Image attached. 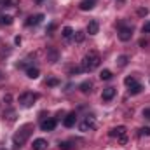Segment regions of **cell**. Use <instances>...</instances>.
<instances>
[{
  "instance_id": "cell-1",
  "label": "cell",
  "mask_w": 150,
  "mask_h": 150,
  "mask_svg": "<svg viewBox=\"0 0 150 150\" xmlns=\"http://www.w3.org/2000/svg\"><path fill=\"white\" fill-rule=\"evenodd\" d=\"M32 129H33V126H32V124L23 126V127H21V129L14 134V138H12V147H14V149H21V147L26 143V140L30 138Z\"/></svg>"
},
{
  "instance_id": "cell-2",
  "label": "cell",
  "mask_w": 150,
  "mask_h": 150,
  "mask_svg": "<svg viewBox=\"0 0 150 150\" xmlns=\"http://www.w3.org/2000/svg\"><path fill=\"white\" fill-rule=\"evenodd\" d=\"M100 63H101V58L96 52H89V54L84 56L80 68H82V72H93V70H96L100 67Z\"/></svg>"
},
{
  "instance_id": "cell-3",
  "label": "cell",
  "mask_w": 150,
  "mask_h": 150,
  "mask_svg": "<svg viewBox=\"0 0 150 150\" xmlns=\"http://www.w3.org/2000/svg\"><path fill=\"white\" fill-rule=\"evenodd\" d=\"M108 134H110V138H117V142H119L120 145H126V143H127V131H126L124 126H117V127L110 129Z\"/></svg>"
},
{
  "instance_id": "cell-4",
  "label": "cell",
  "mask_w": 150,
  "mask_h": 150,
  "mask_svg": "<svg viewBox=\"0 0 150 150\" xmlns=\"http://www.w3.org/2000/svg\"><path fill=\"white\" fill-rule=\"evenodd\" d=\"M37 100H38L37 93H23V94H19V100H18V101H19L21 107H26V108H28V107H32L33 101H37Z\"/></svg>"
},
{
  "instance_id": "cell-5",
  "label": "cell",
  "mask_w": 150,
  "mask_h": 150,
  "mask_svg": "<svg viewBox=\"0 0 150 150\" xmlns=\"http://www.w3.org/2000/svg\"><path fill=\"white\" fill-rule=\"evenodd\" d=\"M96 127V120H94V117H91V115H87L80 124H79V129L82 131V133H87V131H93Z\"/></svg>"
},
{
  "instance_id": "cell-6",
  "label": "cell",
  "mask_w": 150,
  "mask_h": 150,
  "mask_svg": "<svg viewBox=\"0 0 150 150\" xmlns=\"http://www.w3.org/2000/svg\"><path fill=\"white\" fill-rule=\"evenodd\" d=\"M119 38H120L122 42H129V40L133 38V28H131V26H122V25H119Z\"/></svg>"
},
{
  "instance_id": "cell-7",
  "label": "cell",
  "mask_w": 150,
  "mask_h": 150,
  "mask_svg": "<svg viewBox=\"0 0 150 150\" xmlns=\"http://www.w3.org/2000/svg\"><path fill=\"white\" fill-rule=\"evenodd\" d=\"M56 127V119H45L40 122V129L42 131H52Z\"/></svg>"
},
{
  "instance_id": "cell-8",
  "label": "cell",
  "mask_w": 150,
  "mask_h": 150,
  "mask_svg": "<svg viewBox=\"0 0 150 150\" xmlns=\"http://www.w3.org/2000/svg\"><path fill=\"white\" fill-rule=\"evenodd\" d=\"M42 19H44V14H35V16H30L25 21V25L26 26H37L38 23H42Z\"/></svg>"
},
{
  "instance_id": "cell-9",
  "label": "cell",
  "mask_w": 150,
  "mask_h": 150,
  "mask_svg": "<svg viewBox=\"0 0 150 150\" xmlns=\"http://www.w3.org/2000/svg\"><path fill=\"white\" fill-rule=\"evenodd\" d=\"M113 96H115V87H107L101 93V100L103 101H110V100H113Z\"/></svg>"
},
{
  "instance_id": "cell-10",
  "label": "cell",
  "mask_w": 150,
  "mask_h": 150,
  "mask_svg": "<svg viewBox=\"0 0 150 150\" xmlns=\"http://www.w3.org/2000/svg\"><path fill=\"white\" fill-rule=\"evenodd\" d=\"M75 122H77V115H75L74 112L68 113V115H67V117L63 119V124H65V127H74Z\"/></svg>"
},
{
  "instance_id": "cell-11",
  "label": "cell",
  "mask_w": 150,
  "mask_h": 150,
  "mask_svg": "<svg viewBox=\"0 0 150 150\" xmlns=\"http://www.w3.org/2000/svg\"><path fill=\"white\" fill-rule=\"evenodd\" d=\"M32 149H33V150H45V149H47V142H45L44 138H37V140H33Z\"/></svg>"
},
{
  "instance_id": "cell-12",
  "label": "cell",
  "mask_w": 150,
  "mask_h": 150,
  "mask_svg": "<svg viewBox=\"0 0 150 150\" xmlns=\"http://www.w3.org/2000/svg\"><path fill=\"white\" fill-rule=\"evenodd\" d=\"M94 4H96V0H82L79 4V7H80V11H91L94 7Z\"/></svg>"
},
{
  "instance_id": "cell-13",
  "label": "cell",
  "mask_w": 150,
  "mask_h": 150,
  "mask_svg": "<svg viewBox=\"0 0 150 150\" xmlns=\"http://www.w3.org/2000/svg\"><path fill=\"white\" fill-rule=\"evenodd\" d=\"M98 30H100L98 21H89V25H87V33H89V35H96Z\"/></svg>"
},
{
  "instance_id": "cell-14",
  "label": "cell",
  "mask_w": 150,
  "mask_h": 150,
  "mask_svg": "<svg viewBox=\"0 0 150 150\" xmlns=\"http://www.w3.org/2000/svg\"><path fill=\"white\" fill-rule=\"evenodd\" d=\"M127 91H129V94H131V96H136V94H140V93L143 91V86H142L140 82H136V84H134V86H131Z\"/></svg>"
},
{
  "instance_id": "cell-15",
  "label": "cell",
  "mask_w": 150,
  "mask_h": 150,
  "mask_svg": "<svg viewBox=\"0 0 150 150\" xmlns=\"http://www.w3.org/2000/svg\"><path fill=\"white\" fill-rule=\"evenodd\" d=\"M12 16H9V14H2L0 16V26H9V25H12Z\"/></svg>"
},
{
  "instance_id": "cell-16",
  "label": "cell",
  "mask_w": 150,
  "mask_h": 150,
  "mask_svg": "<svg viewBox=\"0 0 150 150\" xmlns=\"http://www.w3.org/2000/svg\"><path fill=\"white\" fill-rule=\"evenodd\" d=\"M38 75H40V70L38 68H35V67L26 68V77L28 79H38Z\"/></svg>"
},
{
  "instance_id": "cell-17",
  "label": "cell",
  "mask_w": 150,
  "mask_h": 150,
  "mask_svg": "<svg viewBox=\"0 0 150 150\" xmlns=\"http://www.w3.org/2000/svg\"><path fill=\"white\" fill-rule=\"evenodd\" d=\"M91 87H93V82H91V80H84V82L79 86V89H80L82 93H86V94L91 93Z\"/></svg>"
},
{
  "instance_id": "cell-18",
  "label": "cell",
  "mask_w": 150,
  "mask_h": 150,
  "mask_svg": "<svg viewBox=\"0 0 150 150\" xmlns=\"http://www.w3.org/2000/svg\"><path fill=\"white\" fill-rule=\"evenodd\" d=\"M47 59H49L51 63H56V61H58V51H56V49H49V51H47Z\"/></svg>"
},
{
  "instance_id": "cell-19",
  "label": "cell",
  "mask_w": 150,
  "mask_h": 150,
  "mask_svg": "<svg viewBox=\"0 0 150 150\" xmlns=\"http://www.w3.org/2000/svg\"><path fill=\"white\" fill-rule=\"evenodd\" d=\"M100 79H101V80H110V79H112V72H110V70H101V72H100Z\"/></svg>"
},
{
  "instance_id": "cell-20",
  "label": "cell",
  "mask_w": 150,
  "mask_h": 150,
  "mask_svg": "<svg viewBox=\"0 0 150 150\" xmlns=\"http://www.w3.org/2000/svg\"><path fill=\"white\" fill-rule=\"evenodd\" d=\"M61 33H63V37H65V38H72V35H74V30H72L70 26H65Z\"/></svg>"
},
{
  "instance_id": "cell-21",
  "label": "cell",
  "mask_w": 150,
  "mask_h": 150,
  "mask_svg": "<svg viewBox=\"0 0 150 150\" xmlns=\"http://www.w3.org/2000/svg\"><path fill=\"white\" fill-rule=\"evenodd\" d=\"M127 59H129V58H127V56H124V54H122V56H119V58H117L119 67H126V65H127Z\"/></svg>"
},
{
  "instance_id": "cell-22",
  "label": "cell",
  "mask_w": 150,
  "mask_h": 150,
  "mask_svg": "<svg viewBox=\"0 0 150 150\" xmlns=\"http://www.w3.org/2000/svg\"><path fill=\"white\" fill-rule=\"evenodd\" d=\"M59 149L61 150H72L74 149V145H72L70 142H59Z\"/></svg>"
},
{
  "instance_id": "cell-23",
  "label": "cell",
  "mask_w": 150,
  "mask_h": 150,
  "mask_svg": "<svg viewBox=\"0 0 150 150\" xmlns=\"http://www.w3.org/2000/svg\"><path fill=\"white\" fill-rule=\"evenodd\" d=\"M124 84H126L127 87H131V86L136 84V79H134V77H126V79H124Z\"/></svg>"
},
{
  "instance_id": "cell-24",
  "label": "cell",
  "mask_w": 150,
  "mask_h": 150,
  "mask_svg": "<svg viewBox=\"0 0 150 150\" xmlns=\"http://www.w3.org/2000/svg\"><path fill=\"white\" fill-rule=\"evenodd\" d=\"M84 38H86V33L84 32H75V42H84Z\"/></svg>"
},
{
  "instance_id": "cell-25",
  "label": "cell",
  "mask_w": 150,
  "mask_h": 150,
  "mask_svg": "<svg viewBox=\"0 0 150 150\" xmlns=\"http://www.w3.org/2000/svg\"><path fill=\"white\" fill-rule=\"evenodd\" d=\"M58 84H59V80H58V79H54V77H51V79H47V80H45V86H51V87H52V86H58Z\"/></svg>"
},
{
  "instance_id": "cell-26",
  "label": "cell",
  "mask_w": 150,
  "mask_h": 150,
  "mask_svg": "<svg viewBox=\"0 0 150 150\" xmlns=\"http://www.w3.org/2000/svg\"><path fill=\"white\" fill-rule=\"evenodd\" d=\"M138 134H140V136H150V127H142Z\"/></svg>"
},
{
  "instance_id": "cell-27",
  "label": "cell",
  "mask_w": 150,
  "mask_h": 150,
  "mask_svg": "<svg viewBox=\"0 0 150 150\" xmlns=\"http://www.w3.org/2000/svg\"><path fill=\"white\" fill-rule=\"evenodd\" d=\"M142 30H143V33H150V21H147V23L143 25V28H142Z\"/></svg>"
},
{
  "instance_id": "cell-28",
  "label": "cell",
  "mask_w": 150,
  "mask_h": 150,
  "mask_svg": "<svg viewBox=\"0 0 150 150\" xmlns=\"http://www.w3.org/2000/svg\"><path fill=\"white\" fill-rule=\"evenodd\" d=\"M138 14L140 16H147L149 14V9H138Z\"/></svg>"
},
{
  "instance_id": "cell-29",
  "label": "cell",
  "mask_w": 150,
  "mask_h": 150,
  "mask_svg": "<svg viewBox=\"0 0 150 150\" xmlns=\"http://www.w3.org/2000/svg\"><path fill=\"white\" fill-rule=\"evenodd\" d=\"M143 117L150 120V108H145V110H143Z\"/></svg>"
},
{
  "instance_id": "cell-30",
  "label": "cell",
  "mask_w": 150,
  "mask_h": 150,
  "mask_svg": "<svg viewBox=\"0 0 150 150\" xmlns=\"http://www.w3.org/2000/svg\"><path fill=\"white\" fill-rule=\"evenodd\" d=\"M9 4H11V0H2L0 2V7H9Z\"/></svg>"
}]
</instances>
